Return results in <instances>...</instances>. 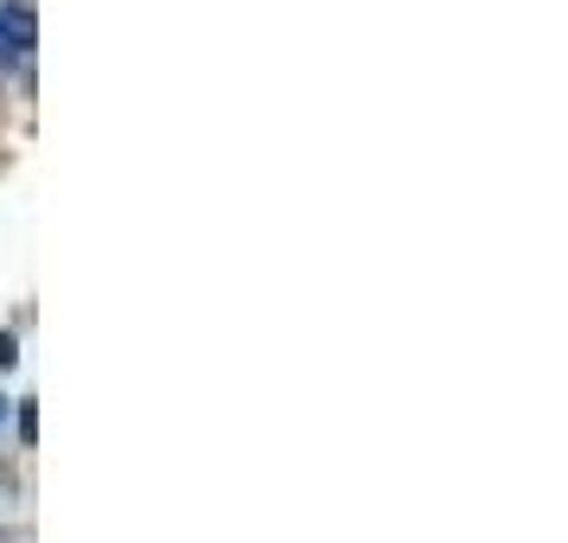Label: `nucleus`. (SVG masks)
<instances>
[{"mask_svg": "<svg viewBox=\"0 0 568 543\" xmlns=\"http://www.w3.org/2000/svg\"><path fill=\"white\" fill-rule=\"evenodd\" d=\"M39 46V20H32L27 0H7L0 7V71H20Z\"/></svg>", "mask_w": 568, "mask_h": 543, "instance_id": "nucleus-1", "label": "nucleus"}, {"mask_svg": "<svg viewBox=\"0 0 568 543\" xmlns=\"http://www.w3.org/2000/svg\"><path fill=\"white\" fill-rule=\"evenodd\" d=\"M0 364H7V371L20 364V339H13V333H0Z\"/></svg>", "mask_w": 568, "mask_h": 543, "instance_id": "nucleus-3", "label": "nucleus"}, {"mask_svg": "<svg viewBox=\"0 0 568 543\" xmlns=\"http://www.w3.org/2000/svg\"><path fill=\"white\" fill-rule=\"evenodd\" d=\"M0 422H7V396H0Z\"/></svg>", "mask_w": 568, "mask_h": 543, "instance_id": "nucleus-4", "label": "nucleus"}, {"mask_svg": "<svg viewBox=\"0 0 568 543\" xmlns=\"http://www.w3.org/2000/svg\"><path fill=\"white\" fill-rule=\"evenodd\" d=\"M20 441H39V410L32 403H20Z\"/></svg>", "mask_w": 568, "mask_h": 543, "instance_id": "nucleus-2", "label": "nucleus"}]
</instances>
